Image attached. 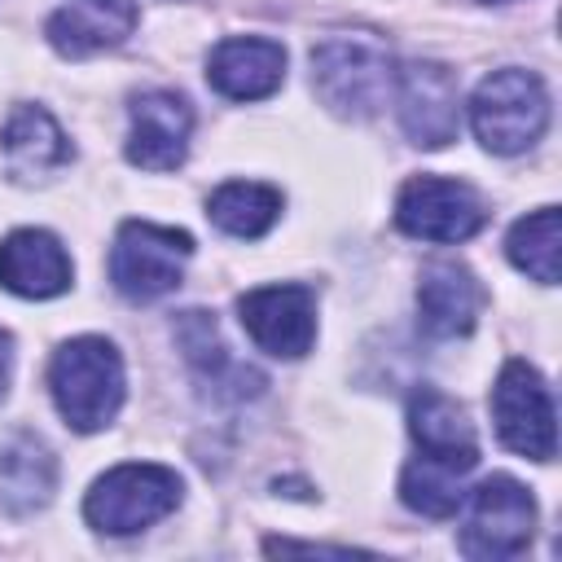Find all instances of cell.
<instances>
[{"instance_id":"cell-25","label":"cell","mask_w":562,"mask_h":562,"mask_svg":"<svg viewBox=\"0 0 562 562\" xmlns=\"http://www.w3.org/2000/svg\"><path fill=\"white\" fill-rule=\"evenodd\" d=\"M483 4H505V0H483Z\"/></svg>"},{"instance_id":"cell-14","label":"cell","mask_w":562,"mask_h":562,"mask_svg":"<svg viewBox=\"0 0 562 562\" xmlns=\"http://www.w3.org/2000/svg\"><path fill=\"white\" fill-rule=\"evenodd\" d=\"M206 83L228 101H263L285 83V48L263 35H224L206 57Z\"/></svg>"},{"instance_id":"cell-19","label":"cell","mask_w":562,"mask_h":562,"mask_svg":"<svg viewBox=\"0 0 562 562\" xmlns=\"http://www.w3.org/2000/svg\"><path fill=\"white\" fill-rule=\"evenodd\" d=\"M281 206H285L281 189H272L263 180H228L206 198L211 224L224 228L228 237H241V241L263 237L281 220Z\"/></svg>"},{"instance_id":"cell-1","label":"cell","mask_w":562,"mask_h":562,"mask_svg":"<svg viewBox=\"0 0 562 562\" xmlns=\"http://www.w3.org/2000/svg\"><path fill=\"white\" fill-rule=\"evenodd\" d=\"M48 391L70 430L79 435L105 430L123 408V391H127L119 347L101 334L66 338L48 360Z\"/></svg>"},{"instance_id":"cell-24","label":"cell","mask_w":562,"mask_h":562,"mask_svg":"<svg viewBox=\"0 0 562 562\" xmlns=\"http://www.w3.org/2000/svg\"><path fill=\"white\" fill-rule=\"evenodd\" d=\"M9 364H13V338H9V329H0V400L9 391Z\"/></svg>"},{"instance_id":"cell-8","label":"cell","mask_w":562,"mask_h":562,"mask_svg":"<svg viewBox=\"0 0 562 562\" xmlns=\"http://www.w3.org/2000/svg\"><path fill=\"white\" fill-rule=\"evenodd\" d=\"M395 224L400 233L417 241H465L487 224V202L474 184L452 180V176H413L404 180L395 198Z\"/></svg>"},{"instance_id":"cell-11","label":"cell","mask_w":562,"mask_h":562,"mask_svg":"<svg viewBox=\"0 0 562 562\" xmlns=\"http://www.w3.org/2000/svg\"><path fill=\"white\" fill-rule=\"evenodd\" d=\"M132 127H127V162L140 171H176L189 158V136H193V110L180 92L171 88H149L132 97L127 105Z\"/></svg>"},{"instance_id":"cell-15","label":"cell","mask_w":562,"mask_h":562,"mask_svg":"<svg viewBox=\"0 0 562 562\" xmlns=\"http://www.w3.org/2000/svg\"><path fill=\"white\" fill-rule=\"evenodd\" d=\"M75 263L48 228H13L0 241V285L18 299H57L70 290Z\"/></svg>"},{"instance_id":"cell-4","label":"cell","mask_w":562,"mask_h":562,"mask_svg":"<svg viewBox=\"0 0 562 562\" xmlns=\"http://www.w3.org/2000/svg\"><path fill=\"white\" fill-rule=\"evenodd\" d=\"M184 496V483L176 470L158 461H127L105 470L88 496H83V518L101 536H136L154 522H162Z\"/></svg>"},{"instance_id":"cell-18","label":"cell","mask_w":562,"mask_h":562,"mask_svg":"<svg viewBox=\"0 0 562 562\" xmlns=\"http://www.w3.org/2000/svg\"><path fill=\"white\" fill-rule=\"evenodd\" d=\"M53 487H57V461L40 435L13 430L9 439H0V505L4 509L31 514L53 501Z\"/></svg>"},{"instance_id":"cell-3","label":"cell","mask_w":562,"mask_h":562,"mask_svg":"<svg viewBox=\"0 0 562 562\" xmlns=\"http://www.w3.org/2000/svg\"><path fill=\"white\" fill-rule=\"evenodd\" d=\"M470 127L487 154H527L549 127V88L536 70L501 66L479 79L470 97Z\"/></svg>"},{"instance_id":"cell-23","label":"cell","mask_w":562,"mask_h":562,"mask_svg":"<svg viewBox=\"0 0 562 562\" xmlns=\"http://www.w3.org/2000/svg\"><path fill=\"white\" fill-rule=\"evenodd\" d=\"M263 553H325V558H351L364 549H347V544H307V540H285V536H268Z\"/></svg>"},{"instance_id":"cell-17","label":"cell","mask_w":562,"mask_h":562,"mask_svg":"<svg viewBox=\"0 0 562 562\" xmlns=\"http://www.w3.org/2000/svg\"><path fill=\"white\" fill-rule=\"evenodd\" d=\"M0 145H4V162L18 180H48L53 171H61L75 158L57 119L31 101L13 105V114L4 119V132H0Z\"/></svg>"},{"instance_id":"cell-22","label":"cell","mask_w":562,"mask_h":562,"mask_svg":"<svg viewBox=\"0 0 562 562\" xmlns=\"http://www.w3.org/2000/svg\"><path fill=\"white\" fill-rule=\"evenodd\" d=\"M176 342L184 347V356H189V364L198 373H211L215 378L220 369L233 364L228 351H224V342H220V329H215V321L206 312H184L176 321Z\"/></svg>"},{"instance_id":"cell-6","label":"cell","mask_w":562,"mask_h":562,"mask_svg":"<svg viewBox=\"0 0 562 562\" xmlns=\"http://www.w3.org/2000/svg\"><path fill=\"white\" fill-rule=\"evenodd\" d=\"M465 522H461V553L479 562H505L518 558L536 536V496L509 479L487 474L465 496Z\"/></svg>"},{"instance_id":"cell-13","label":"cell","mask_w":562,"mask_h":562,"mask_svg":"<svg viewBox=\"0 0 562 562\" xmlns=\"http://www.w3.org/2000/svg\"><path fill=\"white\" fill-rule=\"evenodd\" d=\"M483 285L457 259H430L417 277V321L430 338H465L483 316Z\"/></svg>"},{"instance_id":"cell-16","label":"cell","mask_w":562,"mask_h":562,"mask_svg":"<svg viewBox=\"0 0 562 562\" xmlns=\"http://www.w3.org/2000/svg\"><path fill=\"white\" fill-rule=\"evenodd\" d=\"M136 0H61L44 22V40L61 57H92L119 48L136 31Z\"/></svg>"},{"instance_id":"cell-9","label":"cell","mask_w":562,"mask_h":562,"mask_svg":"<svg viewBox=\"0 0 562 562\" xmlns=\"http://www.w3.org/2000/svg\"><path fill=\"white\" fill-rule=\"evenodd\" d=\"M237 321L259 351L277 360H299L316 342V294L303 281L259 285L237 299Z\"/></svg>"},{"instance_id":"cell-12","label":"cell","mask_w":562,"mask_h":562,"mask_svg":"<svg viewBox=\"0 0 562 562\" xmlns=\"http://www.w3.org/2000/svg\"><path fill=\"white\" fill-rule=\"evenodd\" d=\"M408 435L422 461L443 465L452 474H470L479 465V435L465 408L439 386H417L408 395Z\"/></svg>"},{"instance_id":"cell-10","label":"cell","mask_w":562,"mask_h":562,"mask_svg":"<svg viewBox=\"0 0 562 562\" xmlns=\"http://www.w3.org/2000/svg\"><path fill=\"white\" fill-rule=\"evenodd\" d=\"M400 127L417 149H443L461 132V88L443 61H404L395 70Z\"/></svg>"},{"instance_id":"cell-5","label":"cell","mask_w":562,"mask_h":562,"mask_svg":"<svg viewBox=\"0 0 562 562\" xmlns=\"http://www.w3.org/2000/svg\"><path fill=\"white\" fill-rule=\"evenodd\" d=\"M193 259V237L171 224L127 220L110 246V281L132 303H154L171 294Z\"/></svg>"},{"instance_id":"cell-20","label":"cell","mask_w":562,"mask_h":562,"mask_svg":"<svg viewBox=\"0 0 562 562\" xmlns=\"http://www.w3.org/2000/svg\"><path fill=\"white\" fill-rule=\"evenodd\" d=\"M505 255L531 281L558 285V259H562V215H558V206H540V211L522 215L505 237Z\"/></svg>"},{"instance_id":"cell-7","label":"cell","mask_w":562,"mask_h":562,"mask_svg":"<svg viewBox=\"0 0 562 562\" xmlns=\"http://www.w3.org/2000/svg\"><path fill=\"white\" fill-rule=\"evenodd\" d=\"M492 426L501 443L531 461H553L558 426H553V395L536 364L505 360L492 386Z\"/></svg>"},{"instance_id":"cell-2","label":"cell","mask_w":562,"mask_h":562,"mask_svg":"<svg viewBox=\"0 0 562 562\" xmlns=\"http://www.w3.org/2000/svg\"><path fill=\"white\" fill-rule=\"evenodd\" d=\"M312 88L338 119H373L395 92L391 48L369 31L325 35L312 48Z\"/></svg>"},{"instance_id":"cell-21","label":"cell","mask_w":562,"mask_h":562,"mask_svg":"<svg viewBox=\"0 0 562 562\" xmlns=\"http://www.w3.org/2000/svg\"><path fill=\"white\" fill-rule=\"evenodd\" d=\"M461 479L465 474H452L443 465H430V461L413 457L400 474V501L422 518H452L461 509V496H465Z\"/></svg>"}]
</instances>
